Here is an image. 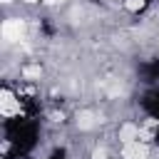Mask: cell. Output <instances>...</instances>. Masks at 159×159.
Wrapping results in <instances>:
<instances>
[{"mask_svg":"<svg viewBox=\"0 0 159 159\" xmlns=\"http://www.w3.org/2000/svg\"><path fill=\"white\" fill-rule=\"evenodd\" d=\"M22 35H25V22H22V20L12 17V20H5V22H2V37H5L7 42L22 40Z\"/></svg>","mask_w":159,"mask_h":159,"instance_id":"cell-1","label":"cell"},{"mask_svg":"<svg viewBox=\"0 0 159 159\" xmlns=\"http://www.w3.org/2000/svg\"><path fill=\"white\" fill-rule=\"evenodd\" d=\"M0 109L5 117H12V114H20V99H15V94L10 89H2L0 92Z\"/></svg>","mask_w":159,"mask_h":159,"instance_id":"cell-2","label":"cell"},{"mask_svg":"<svg viewBox=\"0 0 159 159\" xmlns=\"http://www.w3.org/2000/svg\"><path fill=\"white\" fill-rule=\"evenodd\" d=\"M124 159H147V147L139 144V142H129L124 144Z\"/></svg>","mask_w":159,"mask_h":159,"instance_id":"cell-3","label":"cell"},{"mask_svg":"<svg viewBox=\"0 0 159 159\" xmlns=\"http://www.w3.org/2000/svg\"><path fill=\"white\" fill-rule=\"evenodd\" d=\"M119 139H122L124 144H129V142H139V127H134V124H124V127L119 129Z\"/></svg>","mask_w":159,"mask_h":159,"instance_id":"cell-4","label":"cell"},{"mask_svg":"<svg viewBox=\"0 0 159 159\" xmlns=\"http://www.w3.org/2000/svg\"><path fill=\"white\" fill-rule=\"evenodd\" d=\"M77 124H80L82 129H89V127L94 124V119H92V114H82V117L77 119Z\"/></svg>","mask_w":159,"mask_h":159,"instance_id":"cell-5","label":"cell"},{"mask_svg":"<svg viewBox=\"0 0 159 159\" xmlns=\"http://www.w3.org/2000/svg\"><path fill=\"white\" fill-rule=\"evenodd\" d=\"M142 7H144V0H127V10L137 12V10H142Z\"/></svg>","mask_w":159,"mask_h":159,"instance_id":"cell-6","label":"cell"},{"mask_svg":"<svg viewBox=\"0 0 159 159\" xmlns=\"http://www.w3.org/2000/svg\"><path fill=\"white\" fill-rule=\"evenodd\" d=\"M22 75H25V77H40V67H25Z\"/></svg>","mask_w":159,"mask_h":159,"instance_id":"cell-7","label":"cell"},{"mask_svg":"<svg viewBox=\"0 0 159 159\" xmlns=\"http://www.w3.org/2000/svg\"><path fill=\"white\" fill-rule=\"evenodd\" d=\"M94 159H104V152H94Z\"/></svg>","mask_w":159,"mask_h":159,"instance_id":"cell-8","label":"cell"},{"mask_svg":"<svg viewBox=\"0 0 159 159\" xmlns=\"http://www.w3.org/2000/svg\"><path fill=\"white\" fill-rule=\"evenodd\" d=\"M45 2H50V5H52V2H60V0H45Z\"/></svg>","mask_w":159,"mask_h":159,"instance_id":"cell-9","label":"cell"}]
</instances>
